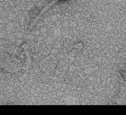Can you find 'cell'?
Here are the masks:
<instances>
[{"mask_svg": "<svg viewBox=\"0 0 126 115\" xmlns=\"http://www.w3.org/2000/svg\"><path fill=\"white\" fill-rule=\"evenodd\" d=\"M58 0H53L50 3H49V4H48V5L46 6L45 8H44L39 13V14L37 16V17L33 21L32 23L31 24V25L30 26V28H32L35 25V24L37 23V21L39 20L40 18L41 17V16H42V15L45 12H46L52 6H53L54 4Z\"/></svg>", "mask_w": 126, "mask_h": 115, "instance_id": "1", "label": "cell"}]
</instances>
